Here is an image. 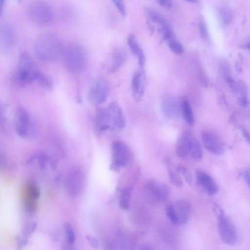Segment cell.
I'll use <instances>...</instances> for the list:
<instances>
[{
    "label": "cell",
    "mask_w": 250,
    "mask_h": 250,
    "mask_svg": "<svg viewBox=\"0 0 250 250\" xmlns=\"http://www.w3.org/2000/svg\"><path fill=\"white\" fill-rule=\"evenodd\" d=\"M63 46L57 35L48 33L42 35L36 40L34 51L37 57L41 61H54L61 57Z\"/></svg>",
    "instance_id": "cell-1"
},
{
    "label": "cell",
    "mask_w": 250,
    "mask_h": 250,
    "mask_svg": "<svg viewBox=\"0 0 250 250\" xmlns=\"http://www.w3.org/2000/svg\"><path fill=\"white\" fill-rule=\"evenodd\" d=\"M61 58L66 68L73 73L83 72L87 65L86 53L83 47L77 43L64 45Z\"/></svg>",
    "instance_id": "cell-2"
},
{
    "label": "cell",
    "mask_w": 250,
    "mask_h": 250,
    "mask_svg": "<svg viewBox=\"0 0 250 250\" xmlns=\"http://www.w3.org/2000/svg\"><path fill=\"white\" fill-rule=\"evenodd\" d=\"M176 153L178 157L184 158L189 155L195 161H199L202 158V150L201 145L194 135L189 131H185L177 140Z\"/></svg>",
    "instance_id": "cell-3"
},
{
    "label": "cell",
    "mask_w": 250,
    "mask_h": 250,
    "mask_svg": "<svg viewBox=\"0 0 250 250\" xmlns=\"http://www.w3.org/2000/svg\"><path fill=\"white\" fill-rule=\"evenodd\" d=\"M217 207V224L219 235L225 244L233 246L238 240L236 227L223 210Z\"/></svg>",
    "instance_id": "cell-4"
},
{
    "label": "cell",
    "mask_w": 250,
    "mask_h": 250,
    "mask_svg": "<svg viewBox=\"0 0 250 250\" xmlns=\"http://www.w3.org/2000/svg\"><path fill=\"white\" fill-rule=\"evenodd\" d=\"M28 14L31 21L39 26H46L52 23L54 13L50 5L42 0L33 2L28 9Z\"/></svg>",
    "instance_id": "cell-5"
},
{
    "label": "cell",
    "mask_w": 250,
    "mask_h": 250,
    "mask_svg": "<svg viewBox=\"0 0 250 250\" xmlns=\"http://www.w3.org/2000/svg\"><path fill=\"white\" fill-rule=\"evenodd\" d=\"M15 128L17 133L24 138H32L35 135V123L27 110L19 106L16 111Z\"/></svg>",
    "instance_id": "cell-6"
},
{
    "label": "cell",
    "mask_w": 250,
    "mask_h": 250,
    "mask_svg": "<svg viewBox=\"0 0 250 250\" xmlns=\"http://www.w3.org/2000/svg\"><path fill=\"white\" fill-rule=\"evenodd\" d=\"M34 61L30 55L26 52L22 53L19 58L17 80L22 86H25L35 81L37 71Z\"/></svg>",
    "instance_id": "cell-7"
},
{
    "label": "cell",
    "mask_w": 250,
    "mask_h": 250,
    "mask_svg": "<svg viewBox=\"0 0 250 250\" xmlns=\"http://www.w3.org/2000/svg\"><path fill=\"white\" fill-rule=\"evenodd\" d=\"M104 109L108 130L119 131L123 129L125 125V120L119 104L112 102Z\"/></svg>",
    "instance_id": "cell-8"
},
{
    "label": "cell",
    "mask_w": 250,
    "mask_h": 250,
    "mask_svg": "<svg viewBox=\"0 0 250 250\" xmlns=\"http://www.w3.org/2000/svg\"><path fill=\"white\" fill-rule=\"evenodd\" d=\"M109 87L107 82L102 78L96 79L91 83L88 93V99L94 105L104 103L108 96Z\"/></svg>",
    "instance_id": "cell-9"
},
{
    "label": "cell",
    "mask_w": 250,
    "mask_h": 250,
    "mask_svg": "<svg viewBox=\"0 0 250 250\" xmlns=\"http://www.w3.org/2000/svg\"><path fill=\"white\" fill-rule=\"evenodd\" d=\"M112 162L111 168L116 170L125 166L131 157V151L127 146L121 141H114L111 146Z\"/></svg>",
    "instance_id": "cell-10"
},
{
    "label": "cell",
    "mask_w": 250,
    "mask_h": 250,
    "mask_svg": "<svg viewBox=\"0 0 250 250\" xmlns=\"http://www.w3.org/2000/svg\"><path fill=\"white\" fill-rule=\"evenodd\" d=\"M146 190L151 200L156 203L166 201L170 192L168 186L155 180H150L147 182Z\"/></svg>",
    "instance_id": "cell-11"
},
{
    "label": "cell",
    "mask_w": 250,
    "mask_h": 250,
    "mask_svg": "<svg viewBox=\"0 0 250 250\" xmlns=\"http://www.w3.org/2000/svg\"><path fill=\"white\" fill-rule=\"evenodd\" d=\"M201 138L206 149L215 155H221L225 151L224 145L219 137L213 132L208 131H203Z\"/></svg>",
    "instance_id": "cell-12"
},
{
    "label": "cell",
    "mask_w": 250,
    "mask_h": 250,
    "mask_svg": "<svg viewBox=\"0 0 250 250\" xmlns=\"http://www.w3.org/2000/svg\"><path fill=\"white\" fill-rule=\"evenodd\" d=\"M195 178L197 185L208 195L216 194L219 188L212 177L204 170L198 168L195 170Z\"/></svg>",
    "instance_id": "cell-13"
},
{
    "label": "cell",
    "mask_w": 250,
    "mask_h": 250,
    "mask_svg": "<svg viewBox=\"0 0 250 250\" xmlns=\"http://www.w3.org/2000/svg\"><path fill=\"white\" fill-rule=\"evenodd\" d=\"M172 203L177 219V225L186 223L190 217L191 211L190 203L185 199H179Z\"/></svg>",
    "instance_id": "cell-14"
},
{
    "label": "cell",
    "mask_w": 250,
    "mask_h": 250,
    "mask_svg": "<svg viewBox=\"0 0 250 250\" xmlns=\"http://www.w3.org/2000/svg\"><path fill=\"white\" fill-rule=\"evenodd\" d=\"M146 83V77L143 70L135 73L132 81V89L134 99L139 102L143 97Z\"/></svg>",
    "instance_id": "cell-15"
},
{
    "label": "cell",
    "mask_w": 250,
    "mask_h": 250,
    "mask_svg": "<svg viewBox=\"0 0 250 250\" xmlns=\"http://www.w3.org/2000/svg\"><path fill=\"white\" fill-rule=\"evenodd\" d=\"M162 108L167 116L171 118H176L181 113V102L175 97H167L163 100Z\"/></svg>",
    "instance_id": "cell-16"
},
{
    "label": "cell",
    "mask_w": 250,
    "mask_h": 250,
    "mask_svg": "<svg viewBox=\"0 0 250 250\" xmlns=\"http://www.w3.org/2000/svg\"><path fill=\"white\" fill-rule=\"evenodd\" d=\"M16 39L14 28L9 24H0V44L5 47H11Z\"/></svg>",
    "instance_id": "cell-17"
},
{
    "label": "cell",
    "mask_w": 250,
    "mask_h": 250,
    "mask_svg": "<svg viewBox=\"0 0 250 250\" xmlns=\"http://www.w3.org/2000/svg\"><path fill=\"white\" fill-rule=\"evenodd\" d=\"M127 42L130 50L136 56L140 67L143 68L145 63V56L136 37L132 34H129L127 37Z\"/></svg>",
    "instance_id": "cell-18"
},
{
    "label": "cell",
    "mask_w": 250,
    "mask_h": 250,
    "mask_svg": "<svg viewBox=\"0 0 250 250\" xmlns=\"http://www.w3.org/2000/svg\"><path fill=\"white\" fill-rule=\"evenodd\" d=\"M93 123L94 131L97 135H100L108 130L104 108H99L96 109L94 116Z\"/></svg>",
    "instance_id": "cell-19"
},
{
    "label": "cell",
    "mask_w": 250,
    "mask_h": 250,
    "mask_svg": "<svg viewBox=\"0 0 250 250\" xmlns=\"http://www.w3.org/2000/svg\"><path fill=\"white\" fill-rule=\"evenodd\" d=\"M146 13L151 21L160 26L161 32L171 28V25L165 16L157 10L153 8H147Z\"/></svg>",
    "instance_id": "cell-20"
},
{
    "label": "cell",
    "mask_w": 250,
    "mask_h": 250,
    "mask_svg": "<svg viewBox=\"0 0 250 250\" xmlns=\"http://www.w3.org/2000/svg\"><path fill=\"white\" fill-rule=\"evenodd\" d=\"M126 57V53L124 48L119 47L115 49L113 53V63L109 73H114L119 69L125 62Z\"/></svg>",
    "instance_id": "cell-21"
},
{
    "label": "cell",
    "mask_w": 250,
    "mask_h": 250,
    "mask_svg": "<svg viewBox=\"0 0 250 250\" xmlns=\"http://www.w3.org/2000/svg\"><path fill=\"white\" fill-rule=\"evenodd\" d=\"M218 18L220 24L224 27L229 25L233 19V13L231 9L226 5H221L217 10Z\"/></svg>",
    "instance_id": "cell-22"
},
{
    "label": "cell",
    "mask_w": 250,
    "mask_h": 250,
    "mask_svg": "<svg viewBox=\"0 0 250 250\" xmlns=\"http://www.w3.org/2000/svg\"><path fill=\"white\" fill-rule=\"evenodd\" d=\"M181 112L186 123L189 126H193L194 124L193 113L190 104L187 100H183L181 102Z\"/></svg>",
    "instance_id": "cell-23"
},
{
    "label": "cell",
    "mask_w": 250,
    "mask_h": 250,
    "mask_svg": "<svg viewBox=\"0 0 250 250\" xmlns=\"http://www.w3.org/2000/svg\"><path fill=\"white\" fill-rule=\"evenodd\" d=\"M166 165L167 169L168 178L170 183L174 186L181 188L183 186V182L181 177L176 169L173 168L170 162L168 160L166 161Z\"/></svg>",
    "instance_id": "cell-24"
},
{
    "label": "cell",
    "mask_w": 250,
    "mask_h": 250,
    "mask_svg": "<svg viewBox=\"0 0 250 250\" xmlns=\"http://www.w3.org/2000/svg\"><path fill=\"white\" fill-rule=\"evenodd\" d=\"M35 81H36L41 86L46 89H50L52 86V82L51 78L38 69L36 73Z\"/></svg>",
    "instance_id": "cell-25"
},
{
    "label": "cell",
    "mask_w": 250,
    "mask_h": 250,
    "mask_svg": "<svg viewBox=\"0 0 250 250\" xmlns=\"http://www.w3.org/2000/svg\"><path fill=\"white\" fill-rule=\"evenodd\" d=\"M130 197L131 191L129 189L126 188L123 190L120 201V207L121 209L126 210L128 208Z\"/></svg>",
    "instance_id": "cell-26"
},
{
    "label": "cell",
    "mask_w": 250,
    "mask_h": 250,
    "mask_svg": "<svg viewBox=\"0 0 250 250\" xmlns=\"http://www.w3.org/2000/svg\"><path fill=\"white\" fill-rule=\"evenodd\" d=\"M169 49L176 54H181L184 51V48L180 42L174 37L167 41Z\"/></svg>",
    "instance_id": "cell-27"
},
{
    "label": "cell",
    "mask_w": 250,
    "mask_h": 250,
    "mask_svg": "<svg viewBox=\"0 0 250 250\" xmlns=\"http://www.w3.org/2000/svg\"><path fill=\"white\" fill-rule=\"evenodd\" d=\"M176 170L184 177L185 180L189 185L192 184V176L187 167L182 164H178Z\"/></svg>",
    "instance_id": "cell-28"
},
{
    "label": "cell",
    "mask_w": 250,
    "mask_h": 250,
    "mask_svg": "<svg viewBox=\"0 0 250 250\" xmlns=\"http://www.w3.org/2000/svg\"><path fill=\"white\" fill-rule=\"evenodd\" d=\"M198 29L201 38L205 41L208 42L209 41V36L206 22L201 20L198 22Z\"/></svg>",
    "instance_id": "cell-29"
},
{
    "label": "cell",
    "mask_w": 250,
    "mask_h": 250,
    "mask_svg": "<svg viewBox=\"0 0 250 250\" xmlns=\"http://www.w3.org/2000/svg\"><path fill=\"white\" fill-rule=\"evenodd\" d=\"M166 213L170 221L174 225H177V219L173 210L172 202L168 203L166 207Z\"/></svg>",
    "instance_id": "cell-30"
},
{
    "label": "cell",
    "mask_w": 250,
    "mask_h": 250,
    "mask_svg": "<svg viewBox=\"0 0 250 250\" xmlns=\"http://www.w3.org/2000/svg\"><path fill=\"white\" fill-rule=\"evenodd\" d=\"M65 229L68 242L71 244H73L75 240V235L73 228L70 225L66 224L65 225Z\"/></svg>",
    "instance_id": "cell-31"
},
{
    "label": "cell",
    "mask_w": 250,
    "mask_h": 250,
    "mask_svg": "<svg viewBox=\"0 0 250 250\" xmlns=\"http://www.w3.org/2000/svg\"><path fill=\"white\" fill-rule=\"evenodd\" d=\"M122 16L126 15L125 6L124 0H111Z\"/></svg>",
    "instance_id": "cell-32"
},
{
    "label": "cell",
    "mask_w": 250,
    "mask_h": 250,
    "mask_svg": "<svg viewBox=\"0 0 250 250\" xmlns=\"http://www.w3.org/2000/svg\"><path fill=\"white\" fill-rule=\"evenodd\" d=\"M160 5L162 7L170 9L172 7V2L171 0H156Z\"/></svg>",
    "instance_id": "cell-33"
},
{
    "label": "cell",
    "mask_w": 250,
    "mask_h": 250,
    "mask_svg": "<svg viewBox=\"0 0 250 250\" xmlns=\"http://www.w3.org/2000/svg\"><path fill=\"white\" fill-rule=\"evenodd\" d=\"M86 239L92 247H98L99 245L98 241L95 237L92 236L88 235L86 237Z\"/></svg>",
    "instance_id": "cell-34"
},
{
    "label": "cell",
    "mask_w": 250,
    "mask_h": 250,
    "mask_svg": "<svg viewBox=\"0 0 250 250\" xmlns=\"http://www.w3.org/2000/svg\"><path fill=\"white\" fill-rule=\"evenodd\" d=\"M250 168H247L243 172V176L246 183L249 186L250 185Z\"/></svg>",
    "instance_id": "cell-35"
},
{
    "label": "cell",
    "mask_w": 250,
    "mask_h": 250,
    "mask_svg": "<svg viewBox=\"0 0 250 250\" xmlns=\"http://www.w3.org/2000/svg\"><path fill=\"white\" fill-rule=\"evenodd\" d=\"M240 130L241 132H242V134H243V136L245 138L247 142L249 144L250 143V135L249 133V132L247 131V130L243 127L242 126H240Z\"/></svg>",
    "instance_id": "cell-36"
},
{
    "label": "cell",
    "mask_w": 250,
    "mask_h": 250,
    "mask_svg": "<svg viewBox=\"0 0 250 250\" xmlns=\"http://www.w3.org/2000/svg\"><path fill=\"white\" fill-rule=\"evenodd\" d=\"M238 104L242 107H247L249 104L248 98H240L238 99Z\"/></svg>",
    "instance_id": "cell-37"
},
{
    "label": "cell",
    "mask_w": 250,
    "mask_h": 250,
    "mask_svg": "<svg viewBox=\"0 0 250 250\" xmlns=\"http://www.w3.org/2000/svg\"><path fill=\"white\" fill-rule=\"evenodd\" d=\"M6 0H0V16L1 15Z\"/></svg>",
    "instance_id": "cell-38"
},
{
    "label": "cell",
    "mask_w": 250,
    "mask_h": 250,
    "mask_svg": "<svg viewBox=\"0 0 250 250\" xmlns=\"http://www.w3.org/2000/svg\"><path fill=\"white\" fill-rule=\"evenodd\" d=\"M243 47L245 48V49H249L250 48V41L249 40H248V41H246L244 43V44L243 45Z\"/></svg>",
    "instance_id": "cell-39"
},
{
    "label": "cell",
    "mask_w": 250,
    "mask_h": 250,
    "mask_svg": "<svg viewBox=\"0 0 250 250\" xmlns=\"http://www.w3.org/2000/svg\"><path fill=\"white\" fill-rule=\"evenodd\" d=\"M187 1H188L190 3H195L198 0H185Z\"/></svg>",
    "instance_id": "cell-40"
},
{
    "label": "cell",
    "mask_w": 250,
    "mask_h": 250,
    "mask_svg": "<svg viewBox=\"0 0 250 250\" xmlns=\"http://www.w3.org/2000/svg\"><path fill=\"white\" fill-rule=\"evenodd\" d=\"M17 1L19 4H20L22 2V0H17Z\"/></svg>",
    "instance_id": "cell-41"
},
{
    "label": "cell",
    "mask_w": 250,
    "mask_h": 250,
    "mask_svg": "<svg viewBox=\"0 0 250 250\" xmlns=\"http://www.w3.org/2000/svg\"><path fill=\"white\" fill-rule=\"evenodd\" d=\"M1 115V109L0 107V117Z\"/></svg>",
    "instance_id": "cell-42"
}]
</instances>
